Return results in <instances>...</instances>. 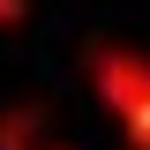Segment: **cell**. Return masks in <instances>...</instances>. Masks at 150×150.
I'll use <instances>...</instances> for the list:
<instances>
[{"label": "cell", "mask_w": 150, "mask_h": 150, "mask_svg": "<svg viewBox=\"0 0 150 150\" xmlns=\"http://www.w3.org/2000/svg\"><path fill=\"white\" fill-rule=\"evenodd\" d=\"M83 83L105 105V120L120 128L128 150H150V53L143 45H120V38H98L83 45Z\"/></svg>", "instance_id": "obj_1"}, {"label": "cell", "mask_w": 150, "mask_h": 150, "mask_svg": "<svg viewBox=\"0 0 150 150\" xmlns=\"http://www.w3.org/2000/svg\"><path fill=\"white\" fill-rule=\"evenodd\" d=\"M38 135H45V112H38L30 98H23V105H8V112H0V150H30Z\"/></svg>", "instance_id": "obj_2"}, {"label": "cell", "mask_w": 150, "mask_h": 150, "mask_svg": "<svg viewBox=\"0 0 150 150\" xmlns=\"http://www.w3.org/2000/svg\"><path fill=\"white\" fill-rule=\"evenodd\" d=\"M23 15H30V0H0V30H15Z\"/></svg>", "instance_id": "obj_3"}, {"label": "cell", "mask_w": 150, "mask_h": 150, "mask_svg": "<svg viewBox=\"0 0 150 150\" xmlns=\"http://www.w3.org/2000/svg\"><path fill=\"white\" fill-rule=\"evenodd\" d=\"M30 150H68V143H53V135H38V143H30Z\"/></svg>", "instance_id": "obj_4"}]
</instances>
